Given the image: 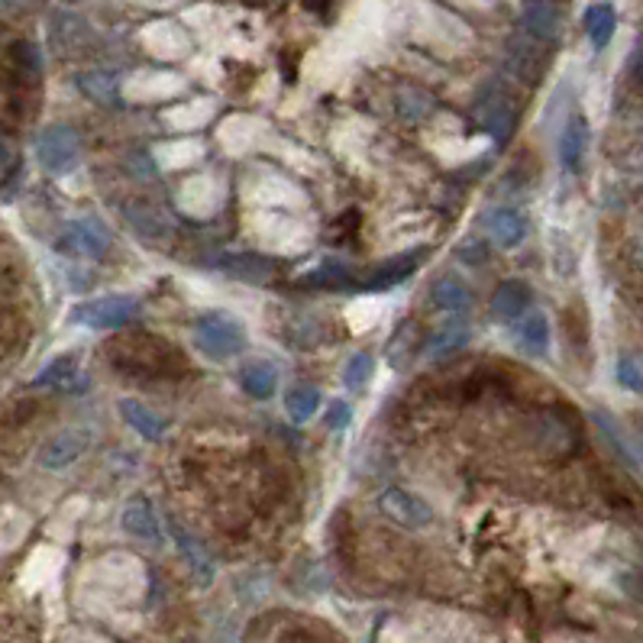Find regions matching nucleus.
Returning <instances> with one entry per match:
<instances>
[{"label": "nucleus", "instance_id": "18", "mask_svg": "<svg viewBox=\"0 0 643 643\" xmlns=\"http://www.w3.org/2000/svg\"><path fill=\"white\" fill-rule=\"evenodd\" d=\"M518 340H521V350L527 356H537V360L547 356L550 353V320H547V314H541V311L527 314L521 330H518Z\"/></svg>", "mask_w": 643, "mask_h": 643}, {"label": "nucleus", "instance_id": "12", "mask_svg": "<svg viewBox=\"0 0 643 643\" xmlns=\"http://www.w3.org/2000/svg\"><path fill=\"white\" fill-rule=\"evenodd\" d=\"M469 340H472L469 320H465V317H450L447 324H440V327L430 333V340H427V356H430V360H444V356L462 350Z\"/></svg>", "mask_w": 643, "mask_h": 643}, {"label": "nucleus", "instance_id": "30", "mask_svg": "<svg viewBox=\"0 0 643 643\" xmlns=\"http://www.w3.org/2000/svg\"><path fill=\"white\" fill-rule=\"evenodd\" d=\"M618 381H621L628 391L643 395V366H638L634 360H621V363H618Z\"/></svg>", "mask_w": 643, "mask_h": 643}, {"label": "nucleus", "instance_id": "34", "mask_svg": "<svg viewBox=\"0 0 643 643\" xmlns=\"http://www.w3.org/2000/svg\"><path fill=\"white\" fill-rule=\"evenodd\" d=\"M7 3H10V0H7Z\"/></svg>", "mask_w": 643, "mask_h": 643}, {"label": "nucleus", "instance_id": "21", "mask_svg": "<svg viewBox=\"0 0 643 643\" xmlns=\"http://www.w3.org/2000/svg\"><path fill=\"white\" fill-rule=\"evenodd\" d=\"M240 385H243V391H246L250 398L266 401V398L276 395L278 372L269 366V363H246L243 372H240Z\"/></svg>", "mask_w": 643, "mask_h": 643}, {"label": "nucleus", "instance_id": "10", "mask_svg": "<svg viewBox=\"0 0 643 643\" xmlns=\"http://www.w3.org/2000/svg\"><path fill=\"white\" fill-rule=\"evenodd\" d=\"M585 149H589V123L585 117H569L562 133H559V162L566 172H579L582 169V159H585Z\"/></svg>", "mask_w": 643, "mask_h": 643}, {"label": "nucleus", "instance_id": "29", "mask_svg": "<svg viewBox=\"0 0 643 643\" xmlns=\"http://www.w3.org/2000/svg\"><path fill=\"white\" fill-rule=\"evenodd\" d=\"M372 372H375V360L368 353H356V356H350V363L343 368V381L350 388H366Z\"/></svg>", "mask_w": 643, "mask_h": 643}, {"label": "nucleus", "instance_id": "19", "mask_svg": "<svg viewBox=\"0 0 643 643\" xmlns=\"http://www.w3.org/2000/svg\"><path fill=\"white\" fill-rule=\"evenodd\" d=\"M126 220L143 233V236H149V240H162V236H169V223H166V217H162V210L156 207V204H143V201H133V204H126Z\"/></svg>", "mask_w": 643, "mask_h": 643}, {"label": "nucleus", "instance_id": "17", "mask_svg": "<svg viewBox=\"0 0 643 643\" xmlns=\"http://www.w3.org/2000/svg\"><path fill=\"white\" fill-rule=\"evenodd\" d=\"M427 256V250H411V253H404V256H395V259H388L375 276L368 278L366 288L368 291H388V288H395L398 281H404V278L411 276L421 263L417 259H424Z\"/></svg>", "mask_w": 643, "mask_h": 643}, {"label": "nucleus", "instance_id": "24", "mask_svg": "<svg viewBox=\"0 0 643 643\" xmlns=\"http://www.w3.org/2000/svg\"><path fill=\"white\" fill-rule=\"evenodd\" d=\"M350 281H353V272L343 263H337V259L320 263L314 272H307L301 278V284H311V288H347Z\"/></svg>", "mask_w": 643, "mask_h": 643}, {"label": "nucleus", "instance_id": "15", "mask_svg": "<svg viewBox=\"0 0 643 643\" xmlns=\"http://www.w3.org/2000/svg\"><path fill=\"white\" fill-rule=\"evenodd\" d=\"M169 534H172V541L179 544V553L184 556V562L191 566V572L197 575V582H201V585H210V582H214V562H210L207 550L184 531L179 521H169Z\"/></svg>", "mask_w": 643, "mask_h": 643}, {"label": "nucleus", "instance_id": "4", "mask_svg": "<svg viewBox=\"0 0 643 643\" xmlns=\"http://www.w3.org/2000/svg\"><path fill=\"white\" fill-rule=\"evenodd\" d=\"M113 246V236L110 230L97 220V217H85V220H72L59 240V250L62 253H72V256H85V259H104Z\"/></svg>", "mask_w": 643, "mask_h": 643}, {"label": "nucleus", "instance_id": "13", "mask_svg": "<svg viewBox=\"0 0 643 643\" xmlns=\"http://www.w3.org/2000/svg\"><path fill=\"white\" fill-rule=\"evenodd\" d=\"M488 230H492V240H495L501 250H518V246L527 240V217H524L521 210L501 207V210L492 214Z\"/></svg>", "mask_w": 643, "mask_h": 643}, {"label": "nucleus", "instance_id": "33", "mask_svg": "<svg viewBox=\"0 0 643 643\" xmlns=\"http://www.w3.org/2000/svg\"><path fill=\"white\" fill-rule=\"evenodd\" d=\"M634 69H638V75L643 78V43H641V49H638V56H634Z\"/></svg>", "mask_w": 643, "mask_h": 643}, {"label": "nucleus", "instance_id": "25", "mask_svg": "<svg viewBox=\"0 0 643 643\" xmlns=\"http://www.w3.org/2000/svg\"><path fill=\"white\" fill-rule=\"evenodd\" d=\"M75 378H78L75 356H59V360H52L49 366L43 368V372L33 378V385H46V388H69Z\"/></svg>", "mask_w": 643, "mask_h": 643}, {"label": "nucleus", "instance_id": "31", "mask_svg": "<svg viewBox=\"0 0 643 643\" xmlns=\"http://www.w3.org/2000/svg\"><path fill=\"white\" fill-rule=\"evenodd\" d=\"M350 417H353V408H350L347 401H333V404L327 408V427H330V430H347Z\"/></svg>", "mask_w": 643, "mask_h": 643}, {"label": "nucleus", "instance_id": "9", "mask_svg": "<svg viewBox=\"0 0 643 643\" xmlns=\"http://www.w3.org/2000/svg\"><path fill=\"white\" fill-rule=\"evenodd\" d=\"M531 301H534L531 284L521 281V278H508V281H501L498 291L492 294V314H495L498 320H518L521 314L531 311Z\"/></svg>", "mask_w": 643, "mask_h": 643}, {"label": "nucleus", "instance_id": "26", "mask_svg": "<svg viewBox=\"0 0 643 643\" xmlns=\"http://www.w3.org/2000/svg\"><path fill=\"white\" fill-rule=\"evenodd\" d=\"M537 52H531V46L524 43H514L511 52H508V69L524 78V82H537L541 78V69H544V59H534Z\"/></svg>", "mask_w": 643, "mask_h": 643}, {"label": "nucleus", "instance_id": "27", "mask_svg": "<svg viewBox=\"0 0 643 643\" xmlns=\"http://www.w3.org/2000/svg\"><path fill=\"white\" fill-rule=\"evenodd\" d=\"M78 88L97 104H113L117 100V78L110 72H85L78 75Z\"/></svg>", "mask_w": 643, "mask_h": 643}, {"label": "nucleus", "instance_id": "6", "mask_svg": "<svg viewBox=\"0 0 643 643\" xmlns=\"http://www.w3.org/2000/svg\"><path fill=\"white\" fill-rule=\"evenodd\" d=\"M475 117H478V123H482L495 139H505V136H511V130H514V107H511V97L501 92L498 85H488L485 92L478 94Z\"/></svg>", "mask_w": 643, "mask_h": 643}, {"label": "nucleus", "instance_id": "22", "mask_svg": "<svg viewBox=\"0 0 643 643\" xmlns=\"http://www.w3.org/2000/svg\"><path fill=\"white\" fill-rule=\"evenodd\" d=\"M220 269H223L227 276L240 278V281H253V284H263L266 278L272 276V263H266V259H259V256H246V253L220 259Z\"/></svg>", "mask_w": 643, "mask_h": 643}, {"label": "nucleus", "instance_id": "11", "mask_svg": "<svg viewBox=\"0 0 643 643\" xmlns=\"http://www.w3.org/2000/svg\"><path fill=\"white\" fill-rule=\"evenodd\" d=\"M521 20L534 39L553 43L559 36V10L553 0H521Z\"/></svg>", "mask_w": 643, "mask_h": 643}, {"label": "nucleus", "instance_id": "7", "mask_svg": "<svg viewBox=\"0 0 643 643\" xmlns=\"http://www.w3.org/2000/svg\"><path fill=\"white\" fill-rule=\"evenodd\" d=\"M88 447H92V430L69 427V430L56 434V437H52V440L43 447L39 462H43V469H52V472H59V469H69L72 462L82 460V457L88 453Z\"/></svg>", "mask_w": 643, "mask_h": 643}, {"label": "nucleus", "instance_id": "1", "mask_svg": "<svg viewBox=\"0 0 643 643\" xmlns=\"http://www.w3.org/2000/svg\"><path fill=\"white\" fill-rule=\"evenodd\" d=\"M194 347L207 360L223 363V360H233L246 350V330L236 317L210 311V314H201L194 320Z\"/></svg>", "mask_w": 643, "mask_h": 643}, {"label": "nucleus", "instance_id": "8", "mask_svg": "<svg viewBox=\"0 0 643 643\" xmlns=\"http://www.w3.org/2000/svg\"><path fill=\"white\" fill-rule=\"evenodd\" d=\"M123 531L136 541H146L153 547H162V521L153 508L149 498H130L126 508H123V518H120Z\"/></svg>", "mask_w": 643, "mask_h": 643}, {"label": "nucleus", "instance_id": "32", "mask_svg": "<svg viewBox=\"0 0 643 643\" xmlns=\"http://www.w3.org/2000/svg\"><path fill=\"white\" fill-rule=\"evenodd\" d=\"M485 256H488V250H485L482 243H472V246H462L460 250V259H469V266L482 263Z\"/></svg>", "mask_w": 643, "mask_h": 643}, {"label": "nucleus", "instance_id": "2", "mask_svg": "<svg viewBox=\"0 0 643 643\" xmlns=\"http://www.w3.org/2000/svg\"><path fill=\"white\" fill-rule=\"evenodd\" d=\"M36 159L46 172L52 175H65L78 166L82 159V139L72 126L65 123H52L39 133L36 139Z\"/></svg>", "mask_w": 643, "mask_h": 643}, {"label": "nucleus", "instance_id": "14", "mask_svg": "<svg viewBox=\"0 0 643 643\" xmlns=\"http://www.w3.org/2000/svg\"><path fill=\"white\" fill-rule=\"evenodd\" d=\"M117 411L123 414V421H126L143 440H162V437H166V421H162L153 408H146L143 401H136V398H120Z\"/></svg>", "mask_w": 643, "mask_h": 643}, {"label": "nucleus", "instance_id": "3", "mask_svg": "<svg viewBox=\"0 0 643 643\" xmlns=\"http://www.w3.org/2000/svg\"><path fill=\"white\" fill-rule=\"evenodd\" d=\"M136 307H139V301L133 294H104V298H92V301L78 304L72 311V320L88 330H117L136 314Z\"/></svg>", "mask_w": 643, "mask_h": 643}, {"label": "nucleus", "instance_id": "28", "mask_svg": "<svg viewBox=\"0 0 643 643\" xmlns=\"http://www.w3.org/2000/svg\"><path fill=\"white\" fill-rule=\"evenodd\" d=\"M430 107H434V97L427 92H421V88H404V92L398 94V110H401V117L411 120V123L421 120V117H427Z\"/></svg>", "mask_w": 643, "mask_h": 643}, {"label": "nucleus", "instance_id": "20", "mask_svg": "<svg viewBox=\"0 0 643 643\" xmlns=\"http://www.w3.org/2000/svg\"><path fill=\"white\" fill-rule=\"evenodd\" d=\"M615 26H618V16H615V7L611 3H592L585 10V33L592 39L595 49H605L615 36Z\"/></svg>", "mask_w": 643, "mask_h": 643}, {"label": "nucleus", "instance_id": "16", "mask_svg": "<svg viewBox=\"0 0 643 643\" xmlns=\"http://www.w3.org/2000/svg\"><path fill=\"white\" fill-rule=\"evenodd\" d=\"M430 304L447 314H462L472 304V291L457 276H440L430 284Z\"/></svg>", "mask_w": 643, "mask_h": 643}, {"label": "nucleus", "instance_id": "5", "mask_svg": "<svg viewBox=\"0 0 643 643\" xmlns=\"http://www.w3.org/2000/svg\"><path fill=\"white\" fill-rule=\"evenodd\" d=\"M378 505H381V511H385L395 524H401V527H408V531H424V527H430V521H434L430 505H427L421 495L404 492V488H388V492L381 495Z\"/></svg>", "mask_w": 643, "mask_h": 643}, {"label": "nucleus", "instance_id": "23", "mask_svg": "<svg viewBox=\"0 0 643 643\" xmlns=\"http://www.w3.org/2000/svg\"><path fill=\"white\" fill-rule=\"evenodd\" d=\"M317 408H320V391L314 385H294L284 395V411L294 421H311L317 414Z\"/></svg>", "mask_w": 643, "mask_h": 643}]
</instances>
